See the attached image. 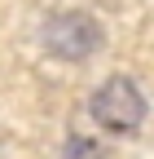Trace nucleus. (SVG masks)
Masks as SVG:
<instances>
[{"label":"nucleus","instance_id":"nucleus-1","mask_svg":"<svg viewBox=\"0 0 154 159\" xmlns=\"http://www.w3.org/2000/svg\"><path fill=\"white\" fill-rule=\"evenodd\" d=\"M92 119L106 124L110 133L141 128V119H145V97H141V89L132 84V80H123V75H110L106 84L92 93Z\"/></svg>","mask_w":154,"mask_h":159},{"label":"nucleus","instance_id":"nucleus-2","mask_svg":"<svg viewBox=\"0 0 154 159\" xmlns=\"http://www.w3.org/2000/svg\"><path fill=\"white\" fill-rule=\"evenodd\" d=\"M97 44H101V27L88 13H57L44 27V49L53 57H66V62H84Z\"/></svg>","mask_w":154,"mask_h":159}]
</instances>
